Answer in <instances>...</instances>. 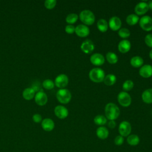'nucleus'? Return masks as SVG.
<instances>
[{"label":"nucleus","mask_w":152,"mask_h":152,"mask_svg":"<svg viewBox=\"0 0 152 152\" xmlns=\"http://www.w3.org/2000/svg\"><path fill=\"white\" fill-rule=\"evenodd\" d=\"M75 32L80 37H86L89 34L88 27L84 24H79L75 28Z\"/></svg>","instance_id":"9b49d317"},{"label":"nucleus","mask_w":152,"mask_h":152,"mask_svg":"<svg viewBox=\"0 0 152 152\" xmlns=\"http://www.w3.org/2000/svg\"></svg>","instance_id":"a19ab883"},{"label":"nucleus","mask_w":152,"mask_h":152,"mask_svg":"<svg viewBox=\"0 0 152 152\" xmlns=\"http://www.w3.org/2000/svg\"><path fill=\"white\" fill-rule=\"evenodd\" d=\"M32 119H33V121L35 122L36 123H39L42 120V116L39 113H35L34 115H33V117H32Z\"/></svg>","instance_id":"e433bc0d"},{"label":"nucleus","mask_w":152,"mask_h":152,"mask_svg":"<svg viewBox=\"0 0 152 152\" xmlns=\"http://www.w3.org/2000/svg\"><path fill=\"white\" fill-rule=\"evenodd\" d=\"M133 87H134V83L129 80L125 81L122 85V88L125 91H129L133 88Z\"/></svg>","instance_id":"7c9ffc66"},{"label":"nucleus","mask_w":152,"mask_h":152,"mask_svg":"<svg viewBox=\"0 0 152 152\" xmlns=\"http://www.w3.org/2000/svg\"><path fill=\"white\" fill-rule=\"evenodd\" d=\"M55 83L52 80L46 79L43 82V86L47 90H51L54 87Z\"/></svg>","instance_id":"c756f323"},{"label":"nucleus","mask_w":152,"mask_h":152,"mask_svg":"<svg viewBox=\"0 0 152 152\" xmlns=\"http://www.w3.org/2000/svg\"><path fill=\"white\" fill-rule=\"evenodd\" d=\"M68 83V78L66 75L61 74L58 75L55 80V84L60 88H64Z\"/></svg>","instance_id":"6e6552de"},{"label":"nucleus","mask_w":152,"mask_h":152,"mask_svg":"<svg viewBox=\"0 0 152 152\" xmlns=\"http://www.w3.org/2000/svg\"><path fill=\"white\" fill-rule=\"evenodd\" d=\"M78 15L75 13H71L66 17V21L69 24H73L78 20Z\"/></svg>","instance_id":"c85d7f7f"},{"label":"nucleus","mask_w":152,"mask_h":152,"mask_svg":"<svg viewBox=\"0 0 152 152\" xmlns=\"http://www.w3.org/2000/svg\"><path fill=\"white\" fill-rule=\"evenodd\" d=\"M97 27L98 29L102 32H105L108 28V24L104 19H99L97 23Z\"/></svg>","instance_id":"5701e85b"},{"label":"nucleus","mask_w":152,"mask_h":152,"mask_svg":"<svg viewBox=\"0 0 152 152\" xmlns=\"http://www.w3.org/2000/svg\"><path fill=\"white\" fill-rule=\"evenodd\" d=\"M131 49V43L129 40L124 39L121 41L118 44V49L119 50L124 53L128 52Z\"/></svg>","instance_id":"a211bd4d"},{"label":"nucleus","mask_w":152,"mask_h":152,"mask_svg":"<svg viewBox=\"0 0 152 152\" xmlns=\"http://www.w3.org/2000/svg\"><path fill=\"white\" fill-rule=\"evenodd\" d=\"M148 8H150V9H151L152 10V1H150L148 2Z\"/></svg>","instance_id":"58836bf2"},{"label":"nucleus","mask_w":152,"mask_h":152,"mask_svg":"<svg viewBox=\"0 0 152 152\" xmlns=\"http://www.w3.org/2000/svg\"><path fill=\"white\" fill-rule=\"evenodd\" d=\"M116 81V78L115 75L110 74L104 77L103 81L104 84L107 86H112L115 83Z\"/></svg>","instance_id":"393cba45"},{"label":"nucleus","mask_w":152,"mask_h":152,"mask_svg":"<svg viewBox=\"0 0 152 152\" xmlns=\"http://www.w3.org/2000/svg\"><path fill=\"white\" fill-rule=\"evenodd\" d=\"M56 98L61 103H68L71 99V92L68 89L61 88L56 93Z\"/></svg>","instance_id":"20e7f679"},{"label":"nucleus","mask_w":152,"mask_h":152,"mask_svg":"<svg viewBox=\"0 0 152 152\" xmlns=\"http://www.w3.org/2000/svg\"><path fill=\"white\" fill-rule=\"evenodd\" d=\"M75 27L71 24H68L65 27V31L68 34H72L75 31Z\"/></svg>","instance_id":"c9c22d12"},{"label":"nucleus","mask_w":152,"mask_h":152,"mask_svg":"<svg viewBox=\"0 0 152 152\" xmlns=\"http://www.w3.org/2000/svg\"><path fill=\"white\" fill-rule=\"evenodd\" d=\"M96 135L99 138L104 140L107 138L109 135V131L106 127L100 126L96 130Z\"/></svg>","instance_id":"aec40b11"},{"label":"nucleus","mask_w":152,"mask_h":152,"mask_svg":"<svg viewBox=\"0 0 152 152\" xmlns=\"http://www.w3.org/2000/svg\"><path fill=\"white\" fill-rule=\"evenodd\" d=\"M120 110L118 106L113 103H107L105 107V115L106 118L110 120H115L119 116Z\"/></svg>","instance_id":"f257e3e1"},{"label":"nucleus","mask_w":152,"mask_h":152,"mask_svg":"<svg viewBox=\"0 0 152 152\" xmlns=\"http://www.w3.org/2000/svg\"><path fill=\"white\" fill-rule=\"evenodd\" d=\"M140 27L145 31L152 30V18L148 15L143 16L140 20Z\"/></svg>","instance_id":"423d86ee"},{"label":"nucleus","mask_w":152,"mask_h":152,"mask_svg":"<svg viewBox=\"0 0 152 152\" xmlns=\"http://www.w3.org/2000/svg\"><path fill=\"white\" fill-rule=\"evenodd\" d=\"M94 122L96 125H103L106 123L107 119H106V118L104 117V116L99 115H97L94 118Z\"/></svg>","instance_id":"cd10ccee"},{"label":"nucleus","mask_w":152,"mask_h":152,"mask_svg":"<svg viewBox=\"0 0 152 152\" xmlns=\"http://www.w3.org/2000/svg\"><path fill=\"white\" fill-rule=\"evenodd\" d=\"M148 4L145 2H141L137 4L135 7V12L138 15H142L148 10Z\"/></svg>","instance_id":"ddd939ff"},{"label":"nucleus","mask_w":152,"mask_h":152,"mask_svg":"<svg viewBox=\"0 0 152 152\" xmlns=\"http://www.w3.org/2000/svg\"><path fill=\"white\" fill-rule=\"evenodd\" d=\"M145 43L147 46L152 48V34H148L145 36Z\"/></svg>","instance_id":"72a5a7b5"},{"label":"nucleus","mask_w":152,"mask_h":152,"mask_svg":"<svg viewBox=\"0 0 152 152\" xmlns=\"http://www.w3.org/2000/svg\"><path fill=\"white\" fill-rule=\"evenodd\" d=\"M106 57L107 61L110 64H115V63H116L118 62V56L113 52H107L106 55Z\"/></svg>","instance_id":"bb28decb"},{"label":"nucleus","mask_w":152,"mask_h":152,"mask_svg":"<svg viewBox=\"0 0 152 152\" xmlns=\"http://www.w3.org/2000/svg\"><path fill=\"white\" fill-rule=\"evenodd\" d=\"M118 100L119 104L124 107H128L131 103V97L130 95L125 91H122L119 93Z\"/></svg>","instance_id":"39448f33"},{"label":"nucleus","mask_w":152,"mask_h":152,"mask_svg":"<svg viewBox=\"0 0 152 152\" xmlns=\"http://www.w3.org/2000/svg\"><path fill=\"white\" fill-rule=\"evenodd\" d=\"M139 20V17H138V15H137L136 14H129L127 16L126 21V23L131 26H133L135 24L137 23V22Z\"/></svg>","instance_id":"a878e982"},{"label":"nucleus","mask_w":152,"mask_h":152,"mask_svg":"<svg viewBox=\"0 0 152 152\" xmlns=\"http://www.w3.org/2000/svg\"><path fill=\"white\" fill-rule=\"evenodd\" d=\"M139 73L144 78L150 77L152 75V66L150 65H144L140 68Z\"/></svg>","instance_id":"dca6fc26"},{"label":"nucleus","mask_w":152,"mask_h":152,"mask_svg":"<svg viewBox=\"0 0 152 152\" xmlns=\"http://www.w3.org/2000/svg\"><path fill=\"white\" fill-rule=\"evenodd\" d=\"M91 62L94 65H101L104 62V58L100 53H94L90 57Z\"/></svg>","instance_id":"2eb2a0df"},{"label":"nucleus","mask_w":152,"mask_h":152,"mask_svg":"<svg viewBox=\"0 0 152 152\" xmlns=\"http://www.w3.org/2000/svg\"><path fill=\"white\" fill-rule=\"evenodd\" d=\"M35 96V91L33 88L28 87L25 88L23 91V97L27 100H31Z\"/></svg>","instance_id":"6ab92c4d"},{"label":"nucleus","mask_w":152,"mask_h":152,"mask_svg":"<svg viewBox=\"0 0 152 152\" xmlns=\"http://www.w3.org/2000/svg\"><path fill=\"white\" fill-rule=\"evenodd\" d=\"M81 21L86 25H91L95 21V17L93 12L88 10L82 11L80 14Z\"/></svg>","instance_id":"7ed1b4c3"},{"label":"nucleus","mask_w":152,"mask_h":152,"mask_svg":"<svg viewBox=\"0 0 152 152\" xmlns=\"http://www.w3.org/2000/svg\"><path fill=\"white\" fill-rule=\"evenodd\" d=\"M127 142L129 145L135 146L138 145V143L140 142V138L138 135L135 134H132L128 137Z\"/></svg>","instance_id":"b1692460"},{"label":"nucleus","mask_w":152,"mask_h":152,"mask_svg":"<svg viewBox=\"0 0 152 152\" xmlns=\"http://www.w3.org/2000/svg\"><path fill=\"white\" fill-rule=\"evenodd\" d=\"M56 4V0H46L45 2V6L46 8L51 10L53 8Z\"/></svg>","instance_id":"473e14b6"},{"label":"nucleus","mask_w":152,"mask_h":152,"mask_svg":"<svg viewBox=\"0 0 152 152\" xmlns=\"http://www.w3.org/2000/svg\"><path fill=\"white\" fill-rule=\"evenodd\" d=\"M121 21L118 17H112L110 18L109 21V25L110 28L114 31L119 30L121 27Z\"/></svg>","instance_id":"4468645a"},{"label":"nucleus","mask_w":152,"mask_h":152,"mask_svg":"<svg viewBox=\"0 0 152 152\" xmlns=\"http://www.w3.org/2000/svg\"><path fill=\"white\" fill-rule=\"evenodd\" d=\"M81 50L86 53H90L92 52L94 49L93 42L88 39L84 40L81 45Z\"/></svg>","instance_id":"f8f14e48"},{"label":"nucleus","mask_w":152,"mask_h":152,"mask_svg":"<svg viewBox=\"0 0 152 152\" xmlns=\"http://www.w3.org/2000/svg\"><path fill=\"white\" fill-rule=\"evenodd\" d=\"M54 112L55 115L59 119H64L68 115V109L65 107L61 105L56 106L54 109Z\"/></svg>","instance_id":"9d476101"},{"label":"nucleus","mask_w":152,"mask_h":152,"mask_svg":"<svg viewBox=\"0 0 152 152\" xmlns=\"http://www.w3.org/2000/svg\"><path fill=\"white\" fill-rule=\"evenodd\" d=\"M124 140V138H123L122 136L118 135V136L115 137L114 142H115V144L116 145H122L123 144Z\"/></svg>","instance_id":"f704fd0d"},{"label":"nucleus","mask_w":152,"mask_h":152,"mask_svg":"<svg viewBox=\"0 0 152 152\" xmlns=\"http://www.w3.org/2000/svg\"><path fill=\"white\" fill-rule=\"evenodd\" d=\"M104 71L99 68H94L90 70L89 77L91 81L95 83H100L104 78Z\"/></svg>","instance_id":"f03ea898"},{"label":"nucleus","mask_w":152,"mask_h":152,"mask_svg":"<svg viewBox=\"0 0 152 152\" xmlns=\"http://www.w3.org/2000/svg\"><path fill=\"white\" fill-rule=\"evenodd\" d=\"M36 103L39 106H43L46 104L48 102V96L45 93L42 91H38L34 96Z\"/></svg>","instance_id":"1a4fd4ad"},{"label":"nucleus","mask_w":152,"mask_h":152,"mask_svg":"<svg viewBox=\"0 0 152 152\" xmlns=\"http://www.w3.org/2000/svg\"><path fill=\"white\" fill-rule=\"evenodd\" d=\"M119 132L121 136L126 137L131 132V126L128 121H122L119 126Z\"/></svg>","instance_id":"0eeeda50"},{"label":"nucleus","mask_w":152,"mask_h":152,"mask_svg":"<svg viewBox=\"0 0 152 152\" xmlns=\"http://www.w3.org/2000/svg\"><path fill=\"white\" fill-rule=\"evenodd\" d=\"M118 34L120 37L122 38H126L130 36V31L126 28H122L119 30Z\"/></svg>","instance_id":"2f4dec72"},{"label":"nucleus","mask_w":152,"mask_h":152,"mask_svg":"<svg viewBox=\"0 0 152 152\" xmlns=\"http://www.w3.org/2000/svg\"><path fill=\"white\" fill-rule=\"evenodd\" d=\"M149 56H150V58L152 59V50H151V51L150 52V53H149Z\"/></svg>","instance_id":"ea45409f"},{"label":"nucleus","mask_w":152,"mask_h":152,"mask_svg":"<svg viewBox=\"0 0 152 152\" xmlns=\"http://www.w3.org/2000/svg\"><path fill=\"white\" fill-rule=\"evenodd\" d=\"M108 126L109 128H114L116 126V123L115 122V121L113 120H110L109 122H108Z\"/></svg>","instance_id":"4c0bfd02"},{"label":"nucleus","mask_w":152,"mask_h":152,"mask_svg":"<svg viewBox=\"0 0 152 152\" xmlns=\"http://www.w3.org/2000/svg\"><path fill=\"white\" fill-rule=\"evenodd\" d=\"M142 99L146 103H152V88L147 89L142 93Z\"/></svg>","instance_id":"412c9836"},{"label":"nucleus","mask_w":152,"mask_h":152,"mask_svg":"<svg viewBox=\"0 0 152 152\" xmlns=\"http://www.w3.org/2000/svg\"><path fill=\"white\" fill-rule=\"evenodd\" d=\"M42 128L46 131H50L53 129L55 124L53 121L50 118H45L42 121L41 124Z\"/></svg>","instance_id":"f3484780"},{"label":"nucleus","mask_w":152,"mask_h":152,"mask_svg":"<svg viewBox=\"0 0 152 152\" xmlns=\"http://www.w3.org/2000/svg\"><path fill=\"white\" fill-rule=\"evenodd\" d=\"M143 59L141 57L139 56H133L130 61V63L131 64V65L134 67H140L143 64Z\"/></svg>","instance_id":"4be33fe9"}]
</instances>
